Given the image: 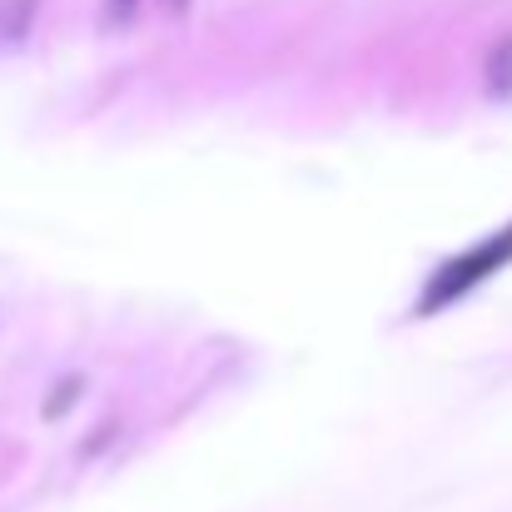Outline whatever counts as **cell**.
I'll return each instance as SVG.
<instances>
[{
  "label": "cell",
  "mask_w": 512,
  "mask_h": 512,
  "mask_svg": "<svg viewBox=\"0 0 512 512\" xmlns=\"http://www.w3.org/2000/svg\"><path fill=\"white\" fill-rule=\"evenodd\" d=\"M503 264H512V224L498 229V234H488L483 244H473V249L443 259V264L433 269V279L423 284V294H418V304H413V319H433V314L453 309L458 299H468L473 289H483Z\"/></svg>",
  "instance_id": "6da1fadb"
},
{
  "label": "cell",
  "mask_w": 512,
  "mask_h": 512,
  "mask_svg": "<svg viewBox=\"0 0 512 512\" xmlns=\"http://www.w3.org/2000/svg\"><path fill=\"white\" fill-rule=\"evenodd\" d=\"M483 85H488V95H493V100H512V35L508 40H498V45L488 50Z\"/></svg>",
  "instance_id": "7a4b0ae2"
},
{
  "label": "cell",
  "mask_w": 512,
  "mask_h": 512,
  "mask_svg": "<svg viewBox=\"0 0 512 512\" xmlns=\"http://www.w3.org/2000/svg\"><path fill=\"white\" fill-rule=\"evenodd\" d=\"M80 393H85V373H70V378H55V388L45 393V418H60V413H70L75 403H80Z\"/></svg>",
  "instance_id": "3957f363"
},
{
  "label": "cell",
  "mask_w": 512,
  "mask_h": 512,
  "mask_svg": "<svg viewBox=\"0 0 512 512\" xmlns=\"http://www.w3.org/2000/svg\"><path fill=\"white\" fill-rule=\"evenodd\" d=\"M140 5H145V0H105V10H100V25H105V30H125V25H135Z\"/></svg>",
  "instance_id": "277c9868"
},
{
  "label": "cell",
  "mask_w": 512,
  "mask_h": 512,
  "mask_svg": "<svg viewBox=\"0 0 512 512\" xmlns=\"http://www.w3.org/2000/svg\"><path fill=\"white\" fill-rule=\"evenodd\" d=\"M35 5H40V0H10V20H5V40H20V35L30 30V20H35Z\"/></svg>",
  "instance_id": "5b68a950"
},
{
  "label": "cell",
  "mask_w": 512,
  "mask_h": 512,
  "mask_svg": "<svg viewBox=\"0 0 512 512\" xmlns=\"http://www.w3.org/2000/svg\"><path fill=\"white\" fill-rule=\"evenodd\" d=\"M189 5H194V0H160V10H165L170 20H184V15H189Z\"/></svg>",
  "instance_id": "8992f818"
}]
</instances>
